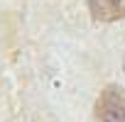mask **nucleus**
I'll return each instance as SVG.
<instances>
[{
    "mask_svg": "<svg viewBox=\"0 0 125 122\" xmlns=\"http://www.w3.org/2000/svg\"><path fill=\"white\" fill-rule=\"evenodd\" d=\"M88 10L98 22H115L125 17V0H88Z\"/></svg>",
    "mask_w": 125,
    "mask_h": 122,
    "instance_id": "obj_2",
    "label": "nucleus"
},
{
    "mask_svg": "<svg viewBox=\"0 0 125 122\" xmlns=\"http://www.w3.org/2000/svg\"><path fill=\"white\" fill-rule=\"evenodd\" d=\"M96 122H125V90L105 86L96 100Z\"/></svg>",
    "mask_w": 125,
    "mask_h": 122,
    "instance_id": "obj_1",
    "label": "nucleus"
}]
</instances>
